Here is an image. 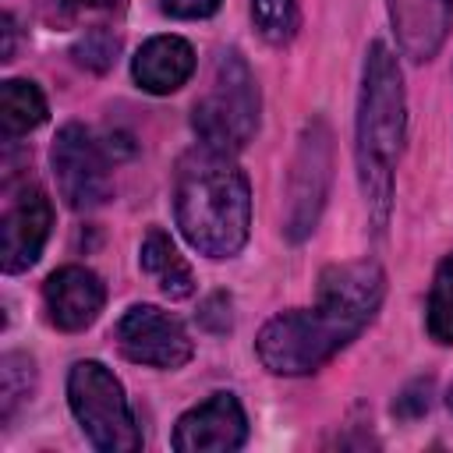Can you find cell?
Here are the masks:
<instances>
[{
  "label": "cell",
  "instance_id": "obj_7",
  "mask_svg": "<svg viewBox=\"0 0 453 453\" xmlns=\"http://www.w3.org/2000/svg\"><path fill=\"white\" fill-rule=\"evenodd\" d=\"M329 166H333L329 127L322 120H311L301 134L297 159L290 170V209H287V237L290 241H304L315 230L319 212L326 205Z\"/></svg>",
  "mask_w": 453,
  "mask_h": 453
},
{
  "label": "cell",
  "instance_id": "obj_11",
  "mask_svg": "<svg viewBox=\"0 0 453 453\" xmlns=\"http://www.w3.org/2000/svg\"><path fill=\"white\" fill-rule=\"evenodd\" d=\"M42 301L50 311V322L64 333H78L85 326L96 322V315L103 311L106 290L99 283V276L85 265H64L57 273H50V280L42 283Z\"/></svg>",
  "mask_w": 453,
  "mask_h": 453
},
{
  "label": "cell",
  "instance_id": "obj_12",
  "mask_svg": "<svg viewBox=\"0 0 453 453\" xmlns=\"http://www.w3.org/2000/svg\"><path fill=\"white\" fill-rule=\"evenodd\" d=\"M393 35L411 60H432L449 35L453 0H386Z\"/></svg>",
  "mask_w": 453,
  "mask_h": 453
},
{
  "label": "cell",
  "instance_id": "obj_8",
  "mask_svg": "<svg viewBox=\"0 0 453 453\" xmlns=\"http://www.w3.org/2000/svg\"><path fill=\"white\" fill-rule=\"evenodd\" d=\"M117 347L127 361L149 368H180L191 361L184 326L156 304H131L117 322Z\"/></svg>",
  "mask_w": 453,
  "mask_h": 453
},
{
  "label": "cell",
  "instance_id": "obj_18",
  "mask_svg": "<svg viewBox=\"0 0 453 453\" xmlns=\"http://www.w3.org/2000/svg\"><path fill=\"white\" fill-rule=\"evenodd\" d=\"M251 18L255 28L269 39V42H287L297 32V0H251Z\"/></svg>",
  "mask_w": 453,
  "mask_h": 453
},
{
  "label": "cell",
  "instance_id": "obj_10",
  "mask_svg": "<svg viewBox=\"0 0 453 453\" xmlns=\"http://www.w3.org/2000/svg\"><path fill=\"white\" fill-rule=\"evenodd\" d=\"M248 439V418L234 393H212L188 414H180L173 428L177 453H230Z\"/></svg>",
  "mask_w": 453,
  "mask_h": 453
},
{
  "label": "cell",
  "instance_id": "obj_16",
  "mask_svg": "<svg viewBox=\"0 0 453 453\" xmlns=\"http://www.w3.org/2000/svg\"><path fill=\"white\" fill-rule=\"evenodd\" d=\"M428 333L439 343H453V251L439 262L428 290Z\"/></svg>",
  "mask_w": 453,
  "mask_h": 453
},
{
  "label": "cell",
  "instance_id": "obj_17",
  "mask_svg": "<svg viewBox=\"0 0 453 453\" xmlns=\"http://www.w3.org/2000/svg\"><path fill=\"white\" fill-rule=\"evenodd\" d=\"M35 386V365L28 354H4L0 361V418L11 421L18 403L28 400Z\"/></svg>",
  "mask_w": 453,
  "mask_h": 453
},
{
  "label": "cell",
  "instance_id": "obj_14",
  "mask_svg": "<svg viewBox=\"0 0 453 453\" xmlns=\"http://www.w3.org/2000/svg\"><path fill=\"white\" fill-rule=\"evenodd\" d=\"M138 262H142V273L152 276V283L170 297V301H180V297H191L195 290V276H191V265L184 262V255L173 248L170 234L152 226L142 241V251H138Z\"/></svg>",
  "mask_w": 453,
  "mask_h": 453
},
{
  "label": "cell",
  "instance_id": "obj_9",
  "mask_svg": "<svg viewBox=\"0 0 453 453\" xmlns=\"http://www.w3.org/2000/svg\"><path fill=\"white\" fill-rule=\"evenodd\" d=\"M53 226V209L42 188L35 184H18L4 198V216H0V265L4 273H25L28 265L39 262L42 244Z\"/></svg>",
  "mask_w": 453,
  "mask_h": 453
},
{
  "label": "cell",
  "instance_id": "obj_6",
  "mask_svg": "<svg viewBox=\"0 0 453 453\" xmlns=\"http://www.w3.org/2000/svg\"><path fill=\"white\" fill-rule=\"evenodd\" d=\"M50 163H53L60 198L71 209L88 212V209H96L110 198L106 159H103L99 145L92 142V134L81 124H64L57 131V142L50 149Z\"/></svg>",
  "mask_w": 453,
  "mask_h": 453
},
{
  "label": "cell",
  "instance_id": "obj_2",
  "mask_svg": "<svg viewBox=\"0 0 453 453\" xmlns=\"http://www.w3.org/2000/svg\"><path fill=\"white\" fill-rule=\"evenodd\" d=\"M173 212L184 241L209 258H230L251 230V188L230 152L198 145L173 177Z\"/></svg>",
  "mask_w": 453,
  "mask_h": 453
},
{
  "label": "cell",
  "instance_id": "obj_4",
  "mask_svg": "<svg viewBox=\"0 0 453 453\" xmlns=\"http://www.w3.org/2000/svg\"><path fill=\"white\" fill-rule=\"evenodd\" d=\"M191 124L198 142L219 152H237L251 142L258 127V85L237 50H223L216 57L212 81L195 103Z\"/></svg>",
  "mask_w": 453,
  "mask_h": 453
},
{
  "label": "cell",
  "instance_id": "obj_21",
  "mask_svg": "<svg viewBox=\"0 0 453 453\" xmlns=\"http://www.w3.org/2000/svg\"><path fill=\"white\" fill-rule=\"evenodd\" d=\"M163 14L170 18H184V21H195V18H209L219 11V0H159Z\"/></svg>",
  "mask_w": 453,
  "mask_h": 453
},
{
  "label": "cell",
  "instance_id": "obj_1",
  "mask_svg": "<svg viewBox=\"0 0 453 453\" xmlns=\"http://www.w3.org/2000/svg\"><path fill=\"white\" fill-rule=\"evenodd\" d=\"M386 297V273L372 258L322 269L315 308H290L273 315L255 354L273 375H308L343 350L379 311Z\"/></svg>",
  "mask_w": 453,
  "mask_h": 453
},
{
  "label": "cell",
  "instance_id": "obj_3",
  "mask_svg": "<svg viewBox=\"0 0 453 453\" xmlns=\"http://www.w3.org/2000/svg\"><path fill=\"white\" fill-rule=\"evenodd\" d=\"M407 103L396 57L386 42H372L365 57L357 99V177L375 230L386 226L393 205V170L403 149Z\"/></svg>",
  "mask_w": 453,
  "mask_h": 453
},
{
  "label": "cell",
  "instance_id": "obj_13",
  "mask_svg": "<svg viewBox=\"0 0 453 453\" xmlns=\"http://www.w3.org/2000/svg\"><path fill=\"white\" fill-rule=\"evenodd\" d=\"M131 74H134L138 88H145L152 96H170L195 74V50L180 35H152L134 53Z\"/></svg>",
  "mask_w": 453,
  "mask_h": 453
},
{
  "label": "cell",
  "instance_id": "obj_23",
  "mask_svg": "<svg viewBox=\"0 0 453 453\" xmlns=\"http://www.w3.org/2000/svg\"><path fill=\"white\" fill-rule=\"evenodd\" d=\"M0 28H4V50H0V60H11V53H14V21H11V14L0 18Z\"/></svg>",
  "mask_w": 453,
  "mask_h": 453
},
{
  "label": "cell",
  "instance_id": "obj_20",
  "mask_svg": "<svg viewBox=\"0 0 453 453\" xmlns=\"http://www.w3.org/2000/svg\"><path fill=\"white\" fill-rule=\"evenodd\" d=\"M428 393H432V382L428 379H421V382H414V386H407L403 389V396H396V403H393V411L400 414V418H418V414H425L428 411Z\"/></svg>",
  "mask_w": 453,
  "mask_h": 453
},
{
  "label": "cell",
  "instance_id": "obj_15",
  "mask_svg": "<svg viewBox=\"0 0 453 453\" xmlns=\"http://www.w3.org/2000/svg\"><path fill=\"white\" fill-rule=\"evenodd\" d=\"M46 120V99L39 92V85L25 81V78H7L0 85V131L7 142L28 134L32 127H39Z\"/></svg>",
  "mask_w": 453,
  "mask_h": 453
},
{
  "label": "cell",
  "instance_id": "obj_22",
  "mask_svg": "<svg viewBox=\"0 0 453 453\" xmlns=\"http://www.w3.org/2000/svg\"><path fill=\"white\" fill-rule=\"evenodd\" d=\"M64 11H117L124 7V0H53Z\"/></svg>",
  "mask_w": 453,
  "mask_h": 453
},
{
  "label": "cell",
  "instance_id": "obj_19",
  "mask_svg": "<svg viewBox=\"0 0 453 453\" xmlns=\"http://www.w3.org/2000/svg\"><path fill=\"white\" fill-rule=\"evenodd\" d=\"M117 50H120V42H117V35L110 28H88L74 42V60L81 67H88V71H106V67H113Z\"/></svg>",
  "mask_w": 453,
  "mask_h": 453
},
{
  "label": "cell",
  "instance_id": "obj_5",
  "mask_svg": "<svg viewBox=\"0 0 453 453\" xmlns=\"http://www.w3.org/2000/svg\"><path fill=\"white\" fill-rule=\"evenodd\" d=\"M67 403L96 449L134 453L142 446V432L134 425L124 386L117 382V375L106 365L78 361L67 375Z\"/></svg>",
  "mask_w": 453,
  "mask_h": 453
}]
</instances>
